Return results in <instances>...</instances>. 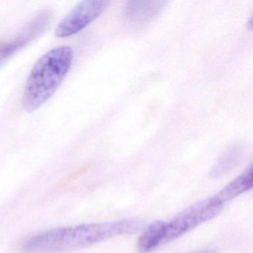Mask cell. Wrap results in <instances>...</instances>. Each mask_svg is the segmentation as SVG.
<instances>
[{
    "label": "cell",
    "instance_id": "cell-1",
    "mask_svg": "<svg viewBox=\"0 0 253 253\" xmlns=\"http://www.w3.org/2000/svg\"><path fill=\"white\" fill-rule=\"evenodd\" d=\"M137 219L104 223H84L41 232L25 241L23 251L29 253H58L91 247L115 237L137 232L143 226Z\"/></svg>",
    "mask_w": 253,
    "mask_h": 253
},
{
    "label": "cell",
    "instance_id": "cell-2",
    "mask_svg": "<svg viewBox=\"0 0 253 253\" xmlns=\"http://www.w3.org/2000/svg\"><path fill=\"white\" fill-rule=\"evenodd\" d=\"M74 51L69 45L56 47L47 51L31 70L23 91V109L29 113L43 106L58 89L72 62Z\"/></svg>",
    "mask_w": 253,
    "mask_h": 253
},
{
    "label": "cell",
    "instance_id": "cell-3",
    "mask_svg": "<svg viewBox=\"0 0 253 253\" xmlns=\"http://www.w3.org/2000/svg\"><path fill=\"white\" fill-rule=\"evenodd\" d=\"M223 208V204L213 197L188 207L170 221H164L161 244L177 239L199 225L211 220L218 215Z\"/></svg>",
    "mask_w": 253,
    "mask_h": 253
},
{
    "label": "cell",
    "instance_id": "cell-4",
    "mask_svg": "<svg viewBox=\"0 0 253 253\" xmlns=\"http://www.w3.org/2000/svg\"><path fill=\"white\" fill-rule=\"evenodd\" d=\"M53 20V12L43 10L31 19L11 39L0 42V66L43 35Z\"/></svg>",
    "mask_w": 253,
    "mask_h": 253
},
{
    "label": "cell",
    "instance_id": "cell-5",
    "mask_svg": "<svg viewBox=\"0 0 253 253\" xmlns=\"http://www.w3.org/2000/svg\"><path fill=\"white\" fill-rule=\"evenodd\" d=\"M109 4V1L104 0L80 2L57 25L54 32L56 38H67L79 33L97 20Z\"/></svg>",
    "mask_w": 253,
    "mask_h": 253
},
{
    "label": "cell",
    "instance_id": "cell-6",
    "mask_svg": "<svg viewBox=\"0 0 253 253\" xmlns=\"http://www.w3.org/2000/svg\"><path fill=\"white\" fill-rule=\"evenodd\" d=\"M167 3L164 1H130L126 5V17L134 23L149 21L161 13Z\"/></svg>",
    "mask_w": 253,
    "mask_h": 253
},
{
    "label": "cell",
    "instance_id": "cell-7",
    "mask_svg": "<svg viewBox=\"0 0 253 253\" xmlns=\"http://www.w3.org/2000/svg\"><path fill=\"white\" fill-rule=\"evenodd\" d=\"M253 184V167L251 166L212 197L216 201L224 206L226 203L235 199L241 194L251 189Z\"/></svg>",
    "mask_w": 253,
    "mask_h": 253
},
{
    "label": "cell",
    "instance_id": "cell-8",
    "mask_svg": "<svg viewBox=\"0 0 253 253\" xmlns=\"http://www.w3.org/2000/svg\"><path fill=\"white\" fill-rule=\"evenodd\" d=\"M244 154V145L240 142L232 143L217 158L213 165L210 175L218 178L232 171L241 161Z\"/></svg>",
    "mask_w": 253,
    "mask_h": 253
},
{
    "label": "cell",
    "instance_id": "cell-9",
    "mask_svg": "<svg viewBox=\"0 0 253 253\" xmlns=\"http://www.w3.org/2000/svg\"><path fill=\"white\" fill-rule=\"evenodd\" d=\"M164 222L162 220L153 222L143 231L137 239V250L139 253H150L162 245Z\"/></svg>",
    "mask_w": 253,
    "mask_h": 253
},
{
    "label": "cell",
    "instance_id": "cell-10",
    "mask_svg": "<svg viewBox=\"0 0 253 253\" xmlns=\"http://www.w3.org/2000/svg\"><path fill=\"white\" fill-rule=\"evenodd\" d=\"M194 253H218L216 250H205L203 251L197 252Z\"/></svg>",
    "mask_w": 253,
    "mask_h": 253
}]
</instances>
